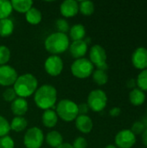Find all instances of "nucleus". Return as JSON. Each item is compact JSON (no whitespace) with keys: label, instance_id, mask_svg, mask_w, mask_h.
Listing matches in <instances>:
<instances>
[{"label":"nucleus","instance_id":"aec40b11","mask_svg":"<svg viewBox=\"0 0 147 148\" xmlns=\"http://www.w3.org/2000/svg\"><path fill=\"white\" fill-rule=\"evenodd\" d=\"M25 19L29 23L32 25H36L41 23L42 19V15L37 8L32 7L25 13Z\"/></svg>","mask_w":147,"mask_h":148},{"label":"nucleus","instance_id":"9b49d317","mask_svg":"<svg viewBox=\"0 0 147 148\" xmlns=\"http://www.w3.org/2000/svg\"><path fill=\"white\" fill-rule=\"evenodd\" d=\"M18 77L16 70L10 65L0 66V85L10 87L14 85Z\"/></svg>","mask_w":147,"mask_h":148},{"label":"nucleus","instance_id":"ea45409f","mask_svg":"<svg viewBox=\"0 0 147 148\" xmlns=\"http://www.w3.org/2000/svg\"><path fill=\"white\" fill-rule=\"evenodd\" d=\"M57 148H74L73 147V146L71 145V144H69V143H62L61 146H59Z\"/></svg>","mask_w":147,"mask_h":148},{"label":"nucleus","instance_id":"79ce46f5","mask_svg":"<svg viewBox=\"0 0 147 148\" xmlns=\"http://www.w3.org/2000/svg\"><path fill=\"white\" fill-rule=\"evenodd\" d=\"M146 118H147V112H146Z\"/></svg>","mask_w":147,"mask_h":148},{"label":"nucleus","instance_id":"9d476101","mask_svg":"<svg viewBox=\"0 0 147 148\" xmlns=\"http://www.w3.org/2000/svg\"><path fill=\"white\" fill-rule=\"evenodd\" d=\"M114 141L117 147L132 148L136 143V136L131 130L124 129L116 134Z\"/></svg>","mask_w":147,"mask_h":148},{"label":"nucleus","instance_id":"1a4fd4ad","mask_svg":"<svg viewBox=\"0 0 147 148\" xmlns=\"http://www.w3.org/2000/svg\"><path fill=\"white\" fill-rule=\"evenodd\" d=\"M44 69L48 75L51 76H58L63 69V61L59 56H50L44 62Z\"/></svg>","mask_w":147,"mask_h":148},{"label":"nucleus","instance_id":"c85d7f7f","mask_svg":"<svg viewBox=\"0 0 147 148\" xmlns=\"http://www.w3.org/2000/svg\"><path fill=\"white\" fill-rule=\"evenodd\" d=\"M10 59V50L5 45H0V66L6 65Z\"/></svg>","mask_w":147,"mask_h":148},{"label":"nucleus","instance_id":"c756f323","mask_svg":"<svg viewBox=\"0 0 147 148\" xmlns=\"http://www.w3.org/2000/svg\"><path fill=\"white\" fill-rule=\"evenodd\" d=\"M10 131V122L3 116L0 115V138L7 136Z\"/></svg>","mask_w":147,"mask_h":148},{"label":"nucleus","instance_id":"4be33fe9","mask_svg":"<svg viewBox=\"0 0 147 148\" xmlns=\"http://www.w3.org/2000/svg\"><path fill=\"white\" fill-rule=\"evenodd\" d=\"M129 101L133 106H140L146 101L145 92L139 88H133L129 93Z\"/></svg>","mask_w":147,"mask_h":148},{"label":"nucleus","instance_id":"f8f14e48","mask_svg":"<svg viewBox=\"0 0 147 148\" xmlns=\"http://www.w3.org/2000/svg\"><path fill=\"white\" fill-rule=\"evenodd\" d=\"M133 65L138 69H147V49L145 47H139L132 55Z\"/></svg>","mask_w":147,"mask_h":148},{"label":"nucleus","instance_id":"e433bc0d","mask_svg":"<svg viewBox=\"0 0 147 148\" xmlns=\"http://www.w3.org/2000/svg\"><path fill=\"white\" fill-rule=\"evenodd\" d=\"M120 113H121V109L120 108H117V107L113 108L109 110V114L112 117H117L120 114Z\"/></svg>","mask_w":147,"mask_h":148},{"label":"nucleus","instance_id":"f704fd0d","mask_svg":"<svg viewBox=\"0 0 147 148\" xmlns=\"http://www.w3.org/2000/svg\"><path fill=\"white\" fill-rule=\"evenodd\" d=\"M73 147L74 148H87L88 147V141L84 137H77L74 142H73Z\"/></svg>","mask_w":147,"mask_h":148},{"label":"nucleus","instance_id":"4c0bfd02","mask_svg":"<svg viewBox=\"0 0 147 148\" xmlns=\"http://www.w3.org/2000/svg\"><path fill=\"white\" fill-rule=\"evenodd\" d=\"M136 85H137V82H136V80L135 79H130L126 82V87L128 88H133H133H135Z\"/></svg>","mask_w":147,"mask_h":148},{"label":"nucleus","instance_id":"20e7f679","mask_svg":"<svg viewBox=\"0 0 147 148\" xmlns=\"http://www.w3.org/2000/svg\"><path fill=\"white\" fill-rule=\"evenodd\" d=\"M55 113L61 120L66 122L73 121L79 115L78 105L68 99L62 100L57 103Z\"/></svg>","mask_w":147,"mask_h":148},{"label":"nucleus","instance_id":"a19ab883","mask_svg":"<svg viewBox=\"0 0 147 148\" xmlns=\"http://www.w3.org/2000/svg\"><path fill=\"white\" fill-rule=\"evenodd\" d=\"M105 148H118L115 145H112V144H110V145H107V147Z\"/></svg>","mask_w":147,"mask_h":148},{"label":"nucleus","instance_id":"f03ea898","mask_svg":"<svg viewBox=\"0 0 147 148\" xmlns=\"http://www.w3.org/2000/svg\"><path fill=\"white\" fill-rule=\"evenodd\" d=\"M38 87V81L35 75L29 73L18 75L16 82L13 85V88L20 98H27L35 94Z\"/></svg>","mask_w":147,"mask_h":148},{"label":"nucleus","instance_id":"6ab92c4d","mask_svg":"<svg viewBox=\"0 0 147 148\" xmlns=\"http://www.w3.org/2000/svg\"><path fill=\"white\" fill-rule=\"evenodd\" d=\"M86 36V29L84 25L81 23H77L73 25L69 29V36L73 42L75 41H81L83 40V38Z\"/></svg>","mask_w":147,"mask_h":148},{"label":"nucleus","instance_id":"473e14b6","mask_svg":"<svg viewBox=\"0 0 147 148\" xmlns=\"http://www.w3.org/2000/svg\"><path fill=\"white\" fill-rule=\"evenodd\" d=\"M15 147V142L13 139L7 135L0 138V148H14Z\"/></svg>","mask_w":147,"mask_h":148},{"label":"nucleus","instance_id":"a211bd4d","mask_svg":"<svg viewBox=\"0 0 147 148\" xmlns=\"http://www.w3.org/2000/svg\"><path fill=\"white\" fill-rule=\"evenodd\" d=\"M44 140H46V142L49 146H50L53 148H57L63 143L62 135L61 134V133H59L58 131H55V130L49 132L47 134L46 137L44 138Z\"/></svg>","mask_w":147,"mask_h":148},{"label":"nucleus","instance_id":"6e6552de","mask_svg":"<svg viewBox=\"0 0 147 148\" xmlns=\"http://www.w3.org/2000/svg\"><path fill=\"white\" fill-rule=\"evenodd\" d=\"M89 61L98 69L106 71L108 68L107 63V52L105 49L99 44L91 47L89 51Z\"/></svg>","mask_w":147,"mask_h":148},{"label":"nucleus","instance_id":"7c9ffc66","mask_svg":"<svg viewBox=\"0 0 147 148\" xmlns=\"http://www.w3.org/2000/svg\"><path fill=\"white\" fill-rule=\"evenodd\" d=\"M55 25H56V28L58 29V32L66 34L68 31H69V24L67 22V20L64 19V18L57 19V21L55 23Z\"/></svg>","mask_w":147,"mask_h":148},{"label":"nucleus","instance_id":"f257e3e1","mask_svg":"<svg viewBox=\"0 0 147 148\" xmlns=\"http://www.w3.org/2000/svg\"><path fill=\"white\" fill-rule=\"evenodd\" d=\"M56 101L57 91L52 85L44 84L40 88H37L34 94V101L36 105L44 111L54 108Z\"/></svg>","mask_w":147,"mask_h":148},{"label":"nucleus","instance_id":"bb28decb","mask_svg":"<svg viewBox=\"0 0 147 148\" xmlns=\"http://www.w3.org/2000/svg\"><path fill=\"white\" fill-rule=\"evenodd\" d=\"M79 11L84 16H91L94 12V4L91 1H81L79 3Z\"/></svg>","mask_w":147,"mask_h":148},{"label":"nucleus","instance_id":"393cba45","mask_svg":"<svg viewBox=\"0 0 147 148\" xmlns=\"http://www.w3.org/2000/svg\"><path fill=\"white\" fill-rule=\"evenodd\" d=\"M92 76H93L94 82L100 86L105 85L108 82V75H107V72L102 69H97L94 70Z\"/></svg>","mask_w":147,"mask_h":148},{"label":"nucleus","instance_id":"5701e85b","mask_svg":"<svg viewBox=\"0 0 147 148\" xmlns=\"http://www.w3.org/2000/svg\"><path fill=\"white\" fill-rule=\"evenodd\" d=\"M10 3L13 10L24 14L33 6V1L31 0H12Z\"/></svg>","mask_w":147,"mask_h":148},{"label":"nucleus","instance_id":"7ed1b4c3","mask_svg":"<svg viewBox=\"0 0 147 148\" xmlns=\"http://www.w3.org/2000/svg\"><path fill=\"white\" fill-rule=\"evenodd\" d=\"M69 45L70 42L68 36L58 31L50 34L44 42L46 50L54 56L65 52L69 48Z\"/></svg>","mask_w":147,"mask_h":148},{"label":"nucleus","instance_id":"ddd939ff","mask_svg":"<svg viewBox=\"0 0 147 148\" xmlns=\"http://www.w3.org/2000/svg\"><path fill=\"white\" fill-rule=\"evenodd\" d=\"M60 12L64 17H73L79 12V3L75 0H65L60 5Z\"/></svg>","mask_w":147,"mask_h":148},{"label":"nucleus","instance_id":"f3484780","mask_svg":"<svg viewBox=\"0 0 147 148\" xmlns=\"http://www.w3.org/2000/svg\"><path fill=\"white\" fill-rule=\"evenodd\" d=\"M42 122L44 127L48 128L55 127L58 122V116L55 113V111L52 109L45 110L42 115Z\"/></svg>","mask_w":147,"mask_h":148},{"label":"nucleus","instance_id":"72a5a7b5","mask_svg":"<svg viewBox=\"0 0 147 148\" xmlns=\"http://www.w3.org/2000/svg\"><path fill=\"white\" fill-rule=\"evenodd\" d=\"M145 130H146L145 124L143 122H141V121H136V122H134L133 125V127H132V129H131V131L133 133V134L135 136L143 134V132Z\"/></svg>","mask_w":147,"mask_h":148},{"label":"nucleus","instance_id":"c9c22d12","mask_svg":"<svg viewBox=\"0 0 147 148\" xmlns=\"http://www.w3.org/2000/svg\"><path fill=\"white\" fill-rule=\"evenodd\" d=\"M89 110V108L87 103H80L78 105L79 114H87Z\"/></svg>","mask_w":147,"mask_h":148},{"label":"nucleus","instance_id":"412c9836","mask_svg":"<svg viewBox=\"0 0 147 148\" xmlns=\"http://www.w3.org/2000/svg\"><path fill=\"white\" fill-rule=\"evenodd\" d=\"M14 29H15L14 23L9 17L0 20V36L2 37L10 36L13 33Z\"/></svg>","mask_w":147,"mask_h":148},{"label":"nucleus","instance_id":"4468645a","mask_svg":"<svg viewBox=\"0 0 147 148\" xmlns=\"http://www.w3.org/2000/svg\"><path fill=\"white\" fill-rule=\"evenodd\" d=\"M88 43L85 40L72 42L68 48L71 56L75 59L83 58L88 52Z\"/></svg>","mask_w":147,"mask_h":148},{"label":"nucleus","instance_id":"2eb2a0df","mask_svg":"<svg viewBox=\"0 0 147 148\" xmlns=\"http://www.w3.org/2000/svg\"><path fill=\"white\" fill-rule=\"evenodd\" d=\"M75 121L76 128L82 134H89L94 127L92 119L87 114H79Z\"/></svg>","mask_w":147,"mask_h":148},{"label":"nucleus","instance_id":"58836bf2","mask_svg":"<svg viewBox=\"0 0 147 148\" xmlns=\"http://www.w3.org/2000/svg\"><path fill=\"white\" fill-rule=\"evenodd\" d=\"M142 142L146 147H147V128L142 134Z\"/></svg>","mask_w":147,"mask_h":148},{"label":"nucleus","instance_id":"423d86ee","mask_svg":"<svg viewBox=\"0 0 147 148\" xmlns=\"http://www.w3.org/2000/svg\"><path fill=\"white\" fill-rule=\"evenodd\" d=\"M107 103V96L101 89L92 90L88 96V106L94 112L102 111Z\"/></svg>","mask_w":147,"mask_h":148},{"label":"nucleus","instance_id":"39448f33","mask_svg":"<svg viewBox=\"0 0 147 148\" xmlns=\"http://www.w3.org/2000/svg\"><path fill=\"white\" fill-rule=\"evenodd\" d=\"M94 66L88 58L75 59L71 65L72 75L79 79L88 78L94 72Z\"/></svg>","mask_w":147,"mask_h":148},{"label":"nucleus","instance_id":"cd10ccee","mask_svg":"<svg viewBox=\"0 0 147 148\" xmlns=\"http://www.w3.org/2000/svg\"><path fill=\"white\" fill-rule=\"evenodd\" d=\"M136 82L140 90H142L143 92L147 91V69L141 70L137 77Z\"/></svg>","mask_w":147,"mask_h":148},{"label":"nucleus","instance_id":"b1692460","mask_svg":"<svg viewBox=\"0 0 147 148\" xmlns=\"http://www.w3.org/2000/svg\"><path fill=\"white\" fill-rule=\"evenodd\" d=\"M10 130H13L16 133H20L26 129L28 126V121L23 116H15L10 123Z\"/></svg>","mask_w":147,"mask_h":148},{"label":"nucleus","instance_id":"a878e982","mask_svg":"<svg viewBox=\"0 0 147 148\" xmlns=\"http://www.w3.org/2000/svg\"><path fill=\"white\" fill-rule=\"evenodd\" d=\"M13 8L11 3L7 0H0V20L8 18L12 13Z\"/></svg>","mask_w":147,"mask_h":148},{"label":"nucleus","instance_id":"0eeeda50","mask_svg":"<svg viewBox=\"0 0 147 148\" xmlns=\"http://www.w3.org/2000/svg\"><path fill=\"white\" fill-rule=\"evenodd\" d=\"M44 141V135L39 127L29 128L23 136V144L26 148H41Z\"/></svg>","mask_w":147,"mask_h":148},{"label":"nucleus","instance_id":"dca6fc26","mask_svg":"<svg viewBox=\"0 0 147 148\" xmlns=\"http://www.w3.org/2000/svg\"><path fill=\"white\" fill-rule=\"evenodd\" d=\"M29 108L28 101L24 98L16 97L10 105V109L12 114L16 116H23Z\"/></svg>","mask_w":147,"mask_h":148},{"label":"nucleus","instance_id":"2f4dec72","mask_svg":"<svg viewBox=\"0 0 147 148\" xmlns=\"http://www.w3.org/2000/svg\"><path fill=\"white\" fill-rule=\"evenodd\" d=\"M16 97H17V95H16V92H15L13 88H7L3 92V99L5 101L12 102Z\"/></svg>","mask_w":147,"mask_h":148}]
</instances>
